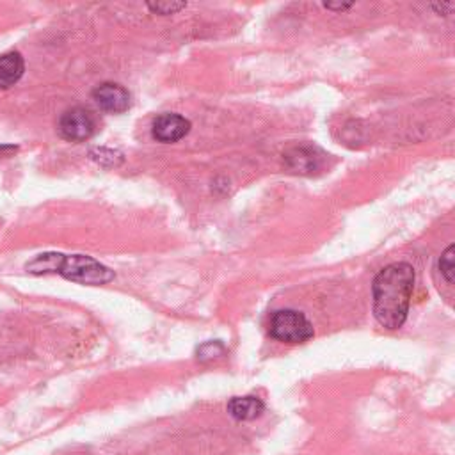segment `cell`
I'll list each match as a JSON object with an SVG mask.
<instances>
[{"label":"cell","instance_id":"cell-1","mask_svg":"<svg viewBox=\"0 0 455 455\" xmlns=\"http://www.w3.org/2000/svg\"><path fill=\"white\" fill-rule=\"evenodd\" d=\"M414 288V268L405 263H391L384 267L373 279V315L386 329H398L403 325L411 295Z\"/></svg>","mask_w":455,"mask_h":455},{"label":"cell","instance_id":"cell-2","mask_svg":"<svg viewBox=\"0 0 455 455\" xmlns=\"http://www.w3.org/2000/svg\"><path fill=\"white\" fill-rule=\"evenodd\" d=\"M57 274L82 284H105L114 279V272L108 267L84 254L64 256Z\"/></svg>","mask_w":455,"mask_h":455},{"label":"cell","instance_id":"cell-3","mask_svg":"<svg viewBox=\"0 0 455 455\" xmlns=\"http://www.w3.org/2000/svg\"><path fill=\"white\" fill-rule=\"evenodd\" d=\"M268 334L284 343H304L313 338L311 322L295 309H279L270 316Z\"/></svg>","mask_w":455,"mask_h":455},{"label":"cell","instance_id":"cell-4","mask_svg":"<svg viewBox=\"0 0 455 455\" xmlns=\"http://www.w3.org/2000/svg\"><path fill=\"white\" fill-rule=\"evenodd\" d=\"M96 128L94 116L84 107H73L66 110L59 119V133L71 142L87 140Z\"/></svg>","mask_w":455,"mask_h":455},{"label":"cell","instance_id":"cell-5","mask_svg":"<svg viewBox=\"0 0 455 455\" xmlns=\"http://www.w3.org/2000/svg\"><path fill=\"white\" fill-rule=\"evenodd\" d=\"M190 130V121L180 114L165 112L153 121V137L158 142H176L183 139Z\"/></svg>","mask_w":455,"mask_h":455},{"label":"cell","instance_id":"cell-6","mask_svg":"<svg viewBox=\"0 0 455 455\" xmlns=\"http://www.w3.org/2000/svg\"><path fill=\"white\" fill-rule=\"evenodd\" d=\"M92 98L100 108L112 114H121L130 107V92L123 85L112 82L100 84L92 91Z\"/></svg>","mask_w":455,"mask_h":455},{"label":"cell","instance_id":"cell-7","mask_svg":"<svg viewBox=\"0 0 455 455\" xmlns=\"http://www.w3.org/2000/svg\"><path fill=\"white\" fill-rule=\"evenodd\" d=\"M265 403L252 395L247 396H233L228 403V412L238 421H251L263 414Z\"/></svg>","mask_w":455,"mask_h":455},{"label":"cell","instance_id":"cell-8","mask_svg":"<svg viewBox=\"0 0 455 455\" xmlns=\"http://www.w3.org/2000/svg\"><path fill=\"white\" fill-rule=\"evenodd\" d=\"M25 64L23 57L18 52H9L0 55V89L14 85L23 75Z\"/></svg>","mask_w":455,"mask_h":455},{"label":"cell","instance_id":"cell-9","mask_svg":"<svg viewBox=\"0 0 455 455\" xmlns=\"http://www.w3.org/2000/svg\"><path fill=\"white\" fill-rule=\"evenodd\" d=\"M286 162L297 172H313L318 169L320 156H316L309 148H295L286 153Z\"/></svg>","mask_w":455,"mask_h":455},{"label":"cell","instance_id":"cell-10","mask_svg":"<svg viewBox=\"0 0 455 455\" xmlns=\"http://www.w3.org/2000/svg\"><path fill=\"white\" fill-rule=\"evenodd\" d=\"M62 258L64 254L60 252H43V254H37L34 259H30L25 265V268L30 274H53V272H59Z\"/></svg>","mask_w":455,"mask_h":455},{"label":"cell","instance_id":"cell-11","mask_svg":"<svg viewBox=\"0 0 455 455\" xmlns=\"http://www.w3.org/2000/svg\"><path fill=\"white\" fill-rule=\"evenodd\" d=\"M441 275L448 284H453V245H448L446 251L439 258Z\"/></svg>","mask_w":455,"mask_h":455},{"label":"cell","instance_id":"cell-12","mask_svg":"<svg viewBox=\"0 0 455 455\" xmlns=\"http://www.w3.org/2000/svg\"><path fill=\"white\" fill-rule=\"evenodd\" d=\"M148 7L156 14H174L185 7L183 2H149Z\"/></svg>","mask_w":455,"mask_h":455},{"label":"cell","instance_id":"cell-13","mask_svg":"<svg viewBox=\"0 0 455 455\" xmlns=\"http://www.w3.org/2000/svg\"><path fill=\"white\" fill-rule=\"evenodd\" d=\"M224 352V347L219 343V341H210V343H204L199 350H197V357L199 359H213L217 355H220Z\"/></svg>","mask_w":455,"mask_h":455},{"label":"cell","instance_id":"cell-14","mask_svg":"<svg viewBox=\"0 0 455 455\" xmlns=\"http://www.w3.org/2000/svg\"><path fill=\"white\" fill-rule=\"evenodd\" d=\"M327 9H348V7H352V4H323Z\"/></svg>","mask_w":455,"mask_h":455}]
</instances>
